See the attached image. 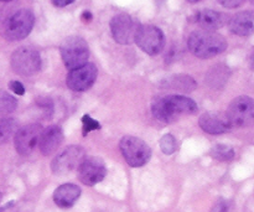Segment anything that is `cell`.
<instances>
[{"label": "cell", "mask_w": 254, "mask_h": 212, "mask_svg": "<svg viewBox=\"0 0 254 212\" xmlns=\"http://www.w3.org/2000/svg\"><path fill=\"white\" fill-rule=\"evenodd\" d=\"M37 104H39L45 112H52V109H54V104H52L50 98H39Z\"/></svg>", "instance_id": "cell-27"}, {"label": "cell", "mask_w": 254, "mask_h": 212, "mask_svg": "<svg viewBox=\"0 0 254 212\" xmlns=\"http://www.w3.org/2000/svg\"><path fill=\"white\" fill-rule=\"evenodd\" d=\"M0 1H2V2H7V1H11V0H0Z\"/></svg>", "instance_id": "cell-34"}, {"label": "cell", "mask_w": 254, "mask_h": 212, "mask_svg": "<svg viewBox=\"0 0 254 212\" xmlns=\"http://www.w3.org/2000/svg\"><path fill=\"white\" fill-rule=\"evenodd\" d=\"M10 64L17 74L32 76L41 69V57L32 47H20L12 52Z\"/></svg>", "instance_id": "cell-6"}, {"label": "cell", "mask_w": 254, "mask_h": 212, "mask_svg": "<svg viewBox=\"0 0 254 212\" xmlns=\"http://www.w3.org/2000/svg\"><path fill=\"white\" fill-rule=\"evenodd\" d=\"M73 1L74 0H52V4L57 7H64L67 5L72 4Z\"/></svg>", "instance_id": "cell-30"}, {"label": "cell", "mask_w": 254, "mask_h": 212, "mask_svg": "<svg viewBox=\"0 0 254 212\" xmlns=\"http://www.w3.org/2000/svg\"><path fill=\"white\" fill-rule=\"evenodd\" d=\"M161 86L165 87L166 89H171V91L183 92V93H190L193 89H196V81L192 77L188 76V74H175L169 78L164 79Z\"/></svg>", "instance_id": "cell-19"}, {"label": "cell", "mask_w": 254, "mask_h": 212, "mask_svg": "<svg viewBox=\"0 0 254 212\" xmlns=\"http://www.w3.org/2000/svg\"><path fill=\"white\" fill-rule=\"evenodd\" d=\"M134 42L150 56L160 54L165 46V36L159 27L154 25H140Z\"/></svg>", "instance_id": "cell-7"}, {"label": "cell", "mask_w": 254, "mask_h": 212, "mask_svg": "<svg viewBox=\"0 0 254 212\" xmlns=\"http://www.w3.org/2000/svg\"><path fill=\"white\" fill-rule=\"evenodd\" d=\"M97 67L93 64H84L77 69L71 70L67 76V86L74 92L87 91L93 86L97 78Z\"/></svg>", "instance_id": "cell-11"}, {"label": "cell", "mask_w": 254, "mask_h": 212, "mask_svg": "<svg viewBox=\"0 0 254 212\" xmlns=\"http://www.w3.org/2000/svg\"><path fill=\"white\" fill-rule=\"evenodd\" d=\"M235 149L226 144H217L211 149V156L216 160L220 161H230L235 158Z\"/></svg>", "instance_id": "cell-21"}, {"label": "cell", "mask_w": 254, "mask_h": 212, "mask_svg": "<svg viewBox=\"0 0 254 212\" xmlns=\"http://www.w3.org/2000/svg\"><path fill=\"white\" fill-rule=\"evenodd\" d=\"M119 149L127 163L133 168H140L145 165L151 158L150 146L136 137H123L119 143Z\"/></svg>", "instance_id": "cell-5"}, {"label": "cell", "mask_w": 254, "mask_h": 212, "mask_svg": "<svg viewBox=\"0 0 254 212\" xmlns=\"http://www.w3.org/2000/svg\"><path fill=\"white\" fill-rule=\"evenodd\" d=\"M160 149L166 155H171L176 151V141L171 134H165L160 139Z\"/></svg>", "instance_id": "cell-24"}, {"label": "cell", "mask_w": 254, "mask_h": 212, "mask_svg": "<svg viewBox=\"0 0 254 212\" xmlns=\"http://www.w3.org/2000/svg\"><path fill=\"white\" fill-rule=\"evenodd\" d=\"M1 199H2V195H1V193H0V201H1Z\"/></svg>", "instance_id": "cell-35"}, {"label": "cell", "mask_w": 254, "mask_h": 212, "mask_svg": "<svg viewBox=\"0 0 254 212\" xmlns=\"http://www.w3.org/2000/svg\"><path fill=\"white\" fill-rule=\"evenodd\" d=\"M35 24L32 11L21 9L10 15L1 26V35L7 41H19L27 37Z\"/></svg>", "instance_id": "cell-3"}, {"label": "cell", "mask_w": 254, "mask_h": 212, "mask_svg": "<svg viewBox=\"0 0 254 212\" xmlns=\"http://www.w3.org/2000/svg\"><path fill=\"white\" fill-rule=\"evenodd\" d=\"M201 129L208 134L227 133L232 128L227 114L222 112H207L198 119Z\"/></svg>", "instance_id": "cell-14"}, {"label": "cell", "mask_w": 254, "mask_h": 212, "mask_svg": "<svg viewBox=\"0 0 254 212\" xmlns=\"http://www.w3.org/2000/svg\"><path fill=\"white\" fill-rule=\"evenodd\" d=\"M188 46L191 54L198 59H211L226 51L227 41L222 35L215 31L198 30L190 35Z\"/></svg>", "instance_id": "cell-2"}, {"label": "cell", "mask_w": 254, "mask_h": 212, "mask_svg": "<svg viewBox=\"0 0 254 212\" xmlns=\"http://www.w3.org/2000/svg\"><path fill=\"white\" fill-rule=\"evenodd\" d=\"M61 57L64 66L71 71L87 64L89 57V47L86 40L79 36H69L62 42Z\"/></svg>", "instance_id": "cell-4"}, {"label": "cell", "mask_w": 254, "mask_h": 212, "mask_svg": "<svg viewBox=\"0 0 254 212\" xmlns=\"http://www.w3.org/2000/svg\"><path fill=\"white\" fill-rule=\"evenodd\" d=\"M140 25L128 14H118L112 17L111 31L114 41L121 45H130L134 42L136 31Z\"/></svg>", "instance_id": "cell-10"}, {"label": "cell", "mask_w": 254, "mask_h": 212, "mask_svg": "<svg viewBox=\"0 0 254 212\" xmlns=\"http://www.w3.org/2000/svg\"><path fill=\"white\" fill-rule=\"evenodd\" d=\"M81 19L83 20L84 22H89V21H91L92 19H93V15H92V12H91V11H88V10H86V11L82 12Z\"/></svg>", "instance_id": "cell-31"}, {"label": "cell", "mask_w": 254, "mask_h": 212, "mask_svg": "<svg viewBox=\"0 0 254 212\" xmlns=\"http://www.w3.org/2000/svg\"><path fill=\"white\" fill-rule=\"evenodd\" d=\"M9 87L15 94H17V96H24L25 94V88H24V86H22L21 82L11 81L9 83Z\"/></svg>", "instance_id": "cell-26"}, {"label": "cell", "mask_w": 254, "mask_h": 212, "mask_svg": "<svg viewBox=\"0 0 254 212\" xmlns=\"http://www.w3.org/2000/svg\"><path fill=\"white\" fill-rule=\"evenodd\" d=\"M221 5L226 7H230V9H233V7H238L246 1V0H218Z\"/></svg>", "instance_id": "cell-28"}, {"label": "cell", "mask_w": 254, "mask_h": 212, "mask_svg": "<svg viewBox=\"0 0 254 212\" xmlns=\"http://www.w3.org/2000/svg\"><path fill=\"white\" fill-rule=\"evenodd\" d=\"M12 204H14V203H9L6 206H4V208H0V212H2L4 210H6L7 208H10V206H12Z\"/></svg>", "instance_id": "cell-32"}, {"label": "cell", "mask_w": 254, "mask_h": 212, "mask_svg": "<svg viewBox=\"0 0 254 212\" xmlns=\"http://www.w3.org/2000/svg\"><path fill=\"white\" fill-rule=\"evenodd\" d=\"M16 132V122L12 118L0 119V144H5Z\"/></svg>", "instance_id": "cell-22"}, {"label": "cell", "mask_w": 254, "mask_h": 212, "mask_svg": "<svg viewBox=\"0 0 254 212\" xmlns=\"http://www.w3.org/2000/svg\"><path fill=\"white\" fill-rule=\"evenodd\" d=\"M192 21L200 25L202 30L206 31H215L225 26L227 22V16L220 11L211 9H205L197 11L192 17Z\"/></svg>", "instance_id": "cell-16"}, {"label": "cell", "mask_w": 254, "mask_h": 212, "mask_svg": "<svg viewBox=\"0 0 254 212\" xmlns=\"http://www.w3.org/2000/svg\"><path fill=\"white\" fill-rule=\"evenodd\" d=\"M86 159L84 149L79 145H69L64 150L57 154L56 158L52 160V173L57 175H64L79 168L82 161Z\"/></svg>", "instance_id": "cell-8"}, {"label": "cell", "mask_w": 254, "mask_h": 212, "mask_svg": "<svg viewBox=\"0 0 254 212\" xmlns=\"http://www.w3.org/2000/svg\"><path fill=\"white\" fill-rule=\"evenodd\" d=\"M17 102L11 94L7 92L0 91V116L12 113L16 109Z\"/></svg>", "instance_id": "cell-23"}, {"label": "cell", "mask_w": 254, "mask_h": 212, "mask_svg": "<svg viewBox=\"0 0 254 212\" xmlns=\"http://www.w3.org/2000/svg\"><path fill=\"white\" fill-rule=\"evenodd\" d=\"M106 175V164L99 158H86L78 168L79 180L87 186H93L101 183Z\"/></svg>", "instance_id": "cell-13"}, {"label": "cell", "mask_w": 254, "mask_h": 212, "mask_svg": "<svg viewBox=\"0 0 254 212\" xmlns=\"http://www.w3.org/2000/svg\"><path fill=\"white\" fill-rule=\"evenodd\" d=\"M231 71L227 66L225 65H217V66L212 67L208 71L206 81H207L208 86L212 88H222L226 84L227 79L230 78Z\"/></svg>", "instance_id": "cell-20"}, {"label": "cell", "mask_w": 254, "mask_h": 212, "mask_svg": "<svg viewBox=\"0 0 254 212\" xmlns=\"http://www.w3.org/2000/svg\"><path fill=\"white\" fill-rule=\"evenodd\" d=\"M232 127H250L254 121V102L251 97L241 96L232 101L227 113Z\"/></svg>", "instance_id": "cell-9"}, {"label": "cell", "mask_w": 254, "mask_h": 212, "mask_svg": "<svg viewBox=\"0 0 254 212\" xmlns=\"http://www.w3.org/2000/svg\"><path fill=\"white\" fill-rule=\"evenodd\" d=\"M82 124H83L84 137H86L88 133H91V132L101 129V124H99L96 119L91 118V116H88V114H84V116L82 117Z\"/></svg>", "instance_id": "cell-25"}, {"label": "cell", "mask_w": 254, "mask_h": 212, "mask_svg": "<svg viewBox=\"0 0 254 212\" xmlns=\"http://www.w3.org/2000/svg\"><path fill=\"white\" fill-rule=\"evenodd\" d=\"M228 205L225 200H218L217 203L213 205L212 211L211 212H227Z\"/></svg>", "instance_id": "cell-29"}, {"label": "cell", "mask_w": 254, "mask_h": 212, "mask_svg": "<svg viewBox=\"0 0 254 212\" xmlns=\"http://www.w3.org/2000/svg\"><path fill=\"white\" fill-rule=\"evenodd\" d=\"M42 133V127L40 124L32 123L22 127L16 132L14 138L15 149L20 155H29L37 143Z\"/></svg>", "instance_id": "cell-12"}, {"label": "cell", "mask_w": 254, "mask_h": 212, "mask_svg": "<svg viewBox=\"0 0 254 212\" xmlns=\"http://www.w3.org/2000/svg\"><path fill=\"white\" fill-rule=\"evenodd\" d=\"M64 141V133L59 126H50L42 131L40 137V150L42 155L49 156L54 154Z\"/></svg>", "instance_id": "cell-15"}, {"label": "cell", "mask_w": 254, "mask_h": 212, "mask_svg": "<svg viewBox=\"0 0 254 212\" xmlns=\"http://www.w3.org/2000/svg\"><path fill=\"white\" fill-rule=\"evenodd\" d=\"M81 196V189L74 184H64L54 193V201L59 208L69 209Z\"/></svg>", "instance_id": "cell-17"}, {"label": "cell", "mask_w": 254, "mask_h": 212, "mask_svg": "<svg viewBox=\"0 0 254 212\" xmlns=\"http://www.w3.org/2000/svg\"><path fill=\"white\" fill-rule=\"evenodd\" d=\"M154 118L163 123H173L181 114H193L197 112V104L191 98L179 94L165 96L154 101L151 106Z\"/></svg>", "instance_id": "cell-1"}, {"label": "cell", "mask_w": 254, "mask_h": 212, "mask_svg": "<svg viewBox=\"0 0 254 212\" xmlns=\"http://www.w3.org/2000/svg\"><path fill=\"white\" fill-rule=\"evenodd\" d=\"M189 2H198V1H201V0H188Z\"/></svg>", "instance_id": "cell-33"}, {"label": "cell", "mask_w": 254, "mask_h": 212, "mask_svg": "<svg viewBox=\"0 0 254 212\" xmlns=\"http://www.w3.org/2000/svg\"><path fill=\"white\" fill-rule=\"evenodd\" d=\"M231 32L238 36H250L253 34L254 15L252 11H242L231 17L228 21Z\"/></svg>", "instance_id": "cell-18"}]
</instances>
